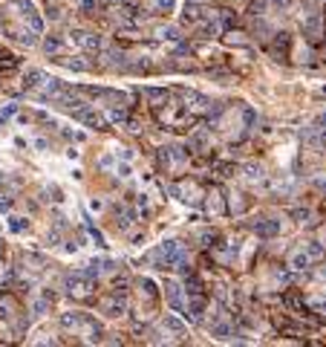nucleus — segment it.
I'll return each mask as SVG.
<instances>
[{"label": "nucleus", "mask_w": 326, "mask_h": 347, "mask_svg": "<svg viewBox=\"0 0 326 347\" xmlns=\"http://www.w3.org/2000/svg\"><path fill=\"white\" fill-rule=\"evenodd\" d=\"M156 258L162 266H170V269H179V272H188V252L179 241H165L159 246Z\"/></svg>", "instance_id": "obj_1"}, {"label": "nucleus", "mask_w": 326, "mask_h": 347, "mask_svg": "<svg viewBox=\"0 0 326 347\" xmlns=\"http://www.w3.org/2000/svg\"><path fill=\"white\" fill-rule=\"evenodd\" d=\"M70 41L78 49H84V52H98L101 46H104V41H101V35H93V32H70Z\"/></svg>", "instance_id": "obj_2"}, {"label": "nucleus", "mask_w": 326, "mask_h": 347, "mask_svg": "<svg viewBox=\"0 0 326 347\" xmlns=\"http://www.w3.org/2000/svg\"><path fill=\"white\" fill-rule=\"evenodd\" d=\"M162 289H165V298H168V304L173 307V310H185V304H188V301H185V289H182V284H179V281L168 278Z\"/></svg>", "instance_id": "obj_3"}, {"label": "nucleus", "mask_w": 326, "mask_h": 347, "mask_svg": "<svg viewBox=\"0 0 326 347\" xmlns=\"http://www.w3.org/2000/svg\"><path fill=\"white\" fill-rule=\"evenodd\" d=\"M67 289H70L72 295H87L90 289H93V278H90L87 272H72V275L67 278Z\"/></svg>", "instance_id": "obj_4"}, {"label": "nucleus", "mask_w": 326, "mask_h": 347, "mask_svg": "<svg viewBox=\"0 0 326 347\" xmlns=\"http://www.w3.org/2000/svg\"><path fill=\"white\" fill-rule=\"evenodd\" d=\"M124 310H127V301H124V295H118V292H113L110 298H104V301H101V312H104V315H110V318L124 315Z\"/></svg>", "instance_id": "obj_5"}, {"label": "nucleus", "mask_w": 326, "mask_h": 347, "mask_svg": "<svg viewBox=\"0 0 326 347\" xmlns=\"http://www.w3.org/2000/svg\"><path fill=\"white\" fill-rule=\"evenodd\" d=\"M303 142L317 153H326V127H309L303 134Z\"/></svg>", "instance_id": "obj_6"}, {"label": "nucleus", "mask_w": 326, "mask_h": 347, "mask_svg": "<svg viewBox=\"0 0 326 347\" xmlns=\"http://www.w3.org/2000/svg\"><path fill=\"white\" fill-rule=\"evenodd\" d=\"M75 119L78 122H84V125H90V127H104V116L98 113L96 107H75Z\"/></svg>", "instance_id": "obj_7"}, {"label": "nucleus", "mask_w": 326, "mask_h": 347, "mask_svg": "<svg viewBox=\"0 0 326 347\" xmlns=\"http://www.w3.org/2000/svg\"><path fill=\"white\" fill-rule=\"evenodd\" d=\"M20 18L29 20L32 32H41V29H44V23H41V18H38V9L32 6V3H20Z\"/></svg>", "instance_id": "obj_8"}, {"label": "nucleus", "mask_w": 326, "mask_h": 347, "mask_svg": "<svg viewBox=\"0 0 326 347\" xmlns=\"http://www.w3.org/2000/svg\"><path fill=\"white\" fill-rule=\"evenodd\" d=\"M202 312H205V301L202 298H191V301L185 304V315L188 321H202Z\"/></svg>", "instance_id": "obj_9"}, {"label": "nucleus", "mask_w": 326, "mask_h": 347, "mask_svg": "<svg viewBox=\"0 0 326 347\" xmlns=\"http://www.w3.org/2000/svg\"><path fill=\"white\" fill-rule=\"evenodd\" d=\"M312 260H315V258H312L306 249H298V252H294V255L289 258V266H291V269H306Z\"/></svg>", "instance_id": "obj_10"}, {"label": "nucleus", "mask_w": 326, "mask_h": 347, "mask_svg": "<svg viewBox=\"0 0 326 347\" xmlns=\"http://www.w3.org/2000/svg\"><path fill=\"white\" fill-rule=\"evenodd\" d=\"M170 194L176 197V200H182V203H191V200H196V188L194 185H170Z\"/></svg>", "instance_id": "obj_11"}, {"label": "nucleus", "mask_w": 326, "mask_h": 347, "mask_svg": "<svg viewBox=\"0 0 326 347\" xmlns=\"http://www.w3.org/2000/svg\"><path fill=\"white\" fill-rule=\"evenodd\" d=\"M254 231L260 234V237H272V234H277L280 231V220H269V223H257Z\"/></svg>", "instance_id": "obj_12"}, {"label": "nucleus", "mask_w": 326, "mask_h": 347, "mask_svg": "<svg viewBox=\"0 0 326 347\" xmlns=\"http://www.w3.org/2000/svg\"><path fill=\"white\" fill-rule=\"evenodd\" d=\"M162 330H168V333H173V336H182V333H185V324H182L176 315H165V321H162Z\"/></svg>", "instance_id": "obj_13"}, {"label": "nucleus", "mask_w": 326, "mask_h": 347, "mask_svg": "<svg viewBox=\"0 0 326 347\" xmlns=\"http://www.w3.org/2000/svg\"><path fill=\"white\" fill-rule=\"evenodd\" d=\"M9 229L15 231V234H23V231H29V220L20 217V214H9Z\"/></svg>", "instance_id": "obj_14"}, {"label": "nucleus", "mask_w": 326, "mask_h": 347, "mask_svg": "<svg viewBox=\"0 0 326 347\" xmlns=\"http://www.w3.org/2000/svg\"><path fill=\"white\" fill-rule=\"evenodd\" d=\"M211 336L228 338L231 336V324H228V321H214V324H211Z\"/></svg>", "instance_id": "obj_15"}, {"label": "nucleus", "mask_w": 326, "mask_h": 347, "mask_svg": "<svg viewBox=\"0 0 326 347\" xmlns=\"http://www.w3.org/2000/svg\"><path fill=\"white\" fill-rule=\"evenodd\" d=\"M303 29H306L312 38H317L320 35V18H317V15H309V18L303 20Z\"/></svg>", "instance_id": "obj_16"}, {"label": "nucleus", "mask_w": 326, "mask_h": 347, "mask_svg": "<svg viewBox=\"0 0 326 347\" xmlns=\"http://www.w3.org/2000/svg\"><path fill=\"white\" fill-rule=\"evenodd\" d=\"M246 179L248 182H260V179H263V168H260V165H246Z\"/></svg>", "instance_id": "obj_17"}, {"label": "nucleus", "mask_w": 326, "mask_h": 347, "mask_svg": "<svg viewBox=\"0 0 326 347\" xmlns=\"http://www.w3.org/2000/svg\"><path fill=\"white\" fill-rule=\"evenodd\" d=\"M303 249H306V252H309V255H312V258H315V260H320V258H323V246H320V243H317V241H309V243H303Z\"/></svg>", "instance_id": "obj_18"}, {"label": "nucleus", "mask_w": 326, "mask_h": 347, "mask_svg": "<svg viewBox=\"0 0 326 347\" xmlns=\"http://www.w3.org/2000/svg\"><path fill=\"white\" fill-rule=\"evenodd\" d=\"M159 38H165V41H179V29L176 26H162L159 29Z\"/></svg>", "instance_id": "obj_19"}, {"label": "nucleus", "mask_w": 326, "mask_h": 347, "mask_svg": "<svg viewBox=\"0 0 326 347\" xmlns=\"http://www.w3.org/2000/svg\"><path fill=\"white\" fill-rule=\"evenodd\" d=\"M188 101H194V110H208V98H202V96H196V93H188Z\"/></svg>", "instance_id": "obj_20"}, {"label": "nucleus", "mask_w": 326, "mask_h": 347, "mask_svg": "<svg viewBox=\"0 0 326 347\" xmlns=\"http://www.w3.org/2000/svg\"><path fill=\"white\" fill-rule=\"evenodd\" d=\"M15 110H18V107H15V104H6V107H0V125H6V122H9L12 116H15Z\"/></svg>", "instance_id": "obj_21"}, {"label": "nucleus", "mask_w": 326, "mask_h": 347, "mask_svg": "<svg viewBox=\"0 0 326 347\" xmlns=\"http://www.w3.org/2000/svg\"><path fill=\"white\" fill-rule=\"evenodd\" d=\"M61 41H58V38H46V44H44V49L46 52H61Z\"/></svg>", "instance_id": "obj_22"}, {"label": "nucleus", "mask_w": 326, "mask_h": 347, "mask_svg": "<svg viewBox=\"0 0 326 347\" xmlns=\"http://www.w3.org/2000/svg\"><path fill=\"white\" fill-rule=\"evenodd\" d=\"M153 3H156V9H162V12H170L176 6V0H153Z\"/></svg>", "instance_id": "obj_23"}, {"label": "nucleus", "mask_w": 326, "mask_h": 347, "mask_svg": "<svg viewBox=\"0 0 326 347\" xmlns=\"http://www.w3.org/2000/svg\"><path fill=\"white\" fill-rule=\"evenodd\" d=\"M115 159H118V156H115V151L113 153H104V156H101V168H113Z\"/></svg>", "instance_id": "obj_24"}, {"label": "nucleus", "mask_w": 326, "mask_h": 347, "mask_svg": "<svg viewBox=\"0 0 326 347\" xmlns=\"http://www.w3.org/2000/svg\"><path fill=\"white\" fill-rule=\"evenodd\" d=\"M75 3H78L81 9H87V12H93V9H96V3H98V0H75Z\"/></svg>", "instance_id": "obj_25"}, {"label": "nucleus", "mask_w": 326, "mask_h": 347, "mask_svg": "<svg viewBox=\"0 0 326 347\" xmlns=\"http://www.w3.org/2000/svg\"><path fill=\"white\" fill-rule=\"evenodd\" d=\"M312 307H315V310H320V312H326V298H312Z\"/></svg>", "instance_id": "obj_26"}, {"label": "nucleus", "mask_w": 326, "mask_h": 347, "mask_svg": "<svg viewBox=\"0 0 326 347\" xmlns=\"http://www.w3.org/2000/svg\"><path fill=\"white\" fill-rule=\"evenodd\" d=\"M269 3H272V6H280V9H289L294 0H269Z\"/></svg>", "instance_id": "obj_27"}, {"label": "nucleus", "mask_w": 326, "mask_h": 347, "mask_svg": "<svg viewBox=\"0 0 326 347\" xmlns=\"http://www.w3.org/2000/svg\"><path fill=\"white\" fill-rule=\"evenodd\" d=\"M35 148H38V151H46V148H49V142H46V139H35Z\"/></svg>", "instance_id": "obj_28"}, {"label": "nucleus", "mask_w": 326, "mask_h": 347, "mask_svg": "<svg viewBox=\"0 0 326 347\" xmlns=\"http://www.w3.org/2000/svg\"><path fill=\"white\" fill-rule=\"evenodd\" d=\"M320 278H326V263H323V266H320Z\"/></svg>", "instance_id": "obj_29"}, {"label": "nucleus", "mask_w": 326, "mask_h": 347, "mask_svg": "<svg viewBox=\"0 0 326 347\" xmlns=\"http://www.w3.org/2000/svg\"><path fill=\"white\" fill-rule=\"evenodd\" d=\"M320 188H323V191H326V179H320Z\"/></svg>", "instance_id": "obj_30"}]
</instances>
